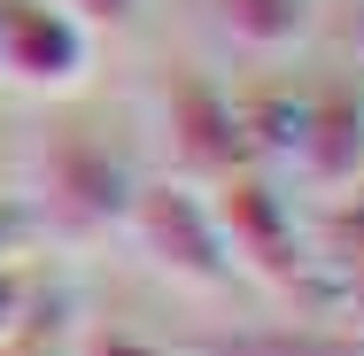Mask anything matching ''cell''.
<instances>
[{
	"mask_svg": "<svg viewBox=\"0 0 364 356\" xmlns=\"http://www.w3.org/2000/svg\"><path fill=\"white\" fill-rule=\"evenodd\" d=\"M132 163L117 155L109 140H93V132H47L39 155H31V194H23V210L39 225V248H63V256H85V248H101V240H117L124 232V210H132Z\"/></svg>",
	"mask_w": 364,
	"mask_h": 356,
	"instance_id": "cell-1",
	"label": "cell"
},
{
	"mask_svg": "<svg viewBox=\"0 0 364 356\" xmlns=\"http://www.w3.org/2000/svg\"><path fill=\"white\" fill-rule=\"evenodd\" d=\"M124 240L155 279L186 286V294H232V256H225V232L210 217L202 186H178V178H147L132 186V210H124Z\"/></svg>",
	"mask_w": 364,
	"mask_h": 356,
	"instance_id": "cell-2",
	"label": "cell"
},
{
	"mask_svg": "<svg viewBox=\"0 0 364 356\" xmlns=\"http://www.w3.org/2000/svg\"><path fill=\"white\" fill-rule=\"evenodd\" d=\"M202 194H210V217L225 232L232 279H256L264 294H302V217L279 194V178L264 163H240Z\"/></svg>",
	"mask_w": 364,
	"mask_h": 356,
	"instance_id": "cell-3",
	"label": "cell"
},
{
	"mask_svg": "<svg viewBox=\"0 0 364 356\" xmlns=\"http://www.w3.org/2000/svg\"><path fill=\"white\" fill-rule=\"evenodd\" d=\"M147 124H155V147H163V163H171L178 186H218L225 171L256 163L232 93L202 70H163L155 77L147 85Z\"/></svg>",
	"mask_w": 364,
	"mask_h": 356,
	"instance_id": "cell-4",
	"label": "cell"
},
{
	"mask_svg": "<svg viewBox=\"0 0 364 356\" xmlns=\"http://www.w3.org/2000/svg\"><path fill=\"white\" fill-rule=\"evenodd\" d=\"M93 70V31H77L55 0H0V85L63 101Z\"/></svg>",
	"mask_w": 364,
	"mask_h": 356,
	"instance_id": "cell-5",
	"label": "cell"
},
{
	"mask_svg": "<svg viewBox=\"0 0 364 356\" xmlns=\"http://www.w3.org/2000/svg\"><path fill=\"white\" fill-rule=\"evenodd\" d=\"M287 171L310 194H341V186L364 178V93L357 85H318V93H302Z\"/></svg>",
	"mask_w": 364,
	"mask_h": 356,
	"instance_id": "cell-6",
	"label": "cell"
},
{
	"mask_svg": "<svg viewBox=\"0 0 364 356\" xmlns=\"http://www.w3.org/2000/svg\"><path fill=\"white\" fill-rule=\"evenodd\" d=\"M302 302L364 325V210H333L318 232H302Z\"/></svg>",
	"mask_w": 364,
	"mask_h": 356,
	"instance_id": "cell-7",
	"label": "cell"
},
{
	"mask_svg": "<svg viewBox=\"0 0 364 356\" xmlns=\"http://www.w3.org/2000/svg\"><path fill=\"white\" fill-rule=\"evenodd\" d=\"M210 16H218V31L240 47V55H256V63H287L294 47L318 31V0H202Z\"/></svg>",
	"mask_w": 364,
	"mask_h": 356,
	"instance_id": "cell-8",
	"label": "cell"
},
{
	"mask_svg": "<svg viewBox=\"0 0 364 356\" xmlns=\"http://www.w3.org/2000/svg\"><path fill=\"white\" fill-rule=\"evenodd\" d=\"M202 356H364V341L357 333H333V325H264V333L210 341Z\"/></svg>",
	"mask_w": 364,
	"mask_h": 356,
	"instance_id": "cell-9",
	"label": "cell"
},
{
	"mask_svg": "<svg viewBox=\"0 0 364 356\" xmlns=\"http://www.w3.org/2000/svg\"><path fill=\"white\" fill-rule=\"evenodd\" d=\"M0 356H70V302L47 286V302L31 310V325L16 341H0Z\"/></svg>",
	"mask_w": 364,
	"mask_h": 356,
	"instance_id": "cell-10",
	"label": "cell"
},
{
	"mask_svg": "<svg viewBox=\"0 0 364 356\" xmlns=\"http://www.w3.org/2000/svg\"><path fill=\"white\" fill-rule=\"evenodd\" d=\"M47 302V279H39V264H0V341H16L23 325H31V310Z\"/></svg>",
	"mask_w": 364,
	"mask_h": 356,
	"instance_id": "cell-11",
	"label": "cell"
},
{
	"mask_svg": "<svg viewBox=\"0 0 364 356\" xmlns=\"http://www.w3.org/2000/svg\"><path fill=\"white\" fill-rule=\"evenodd\" d=\"M70 356H202V349H171V341H147V333H70Z\"/></svg>",
	"mask_w": 364,
	"mask_h": 356,
	"instance_id": "cell-12",
	"label": "cell"
},
{
	"mask_svg": "<svg viewBox=\"0 0 364 356\" xmlns=\"http://www.w3.org/2000/svg\"><path fill=\"white\" fill-rule=\"evenodd\" d=\"M55 8L70 16L77 31H93V39H109V31H124L140 16V0H55Z\"/></svg>",
	"mask_w": 364,
	"mask_h": 356,
	"instance_id": "cell-13",
	"label": "cell"
},
{
	"mask_svg": "<svg viewBox=\"0 0 364 356\" xmlns=\"http://www.w3.org/2000/svg\"><path fill=\"white\" fill-rule=\"evenodd\" d=\"M31 248H39L31 210H23L16 194H0V264H31Z\"/></svg>",
	"mask_w": 364,
	"mask_h": 356,
	"instance_id": "cell-14",
	"label": "cell"
},
{
	"mask_svg": "<svg viewBox=\"0 0 364 356\" xmlns=\"http://www.w3.org/2000/svg\"><path fill=\"white\" fill-rule=\"evenodd\" d=\"M349 55H357V63H364V16H357V23H349Z\"/></svg>",
	"mask_w": 364,
	"mask_h": 356,
	"instance_id": "cell-15",
	"label": "cell"
}]
</instances>
